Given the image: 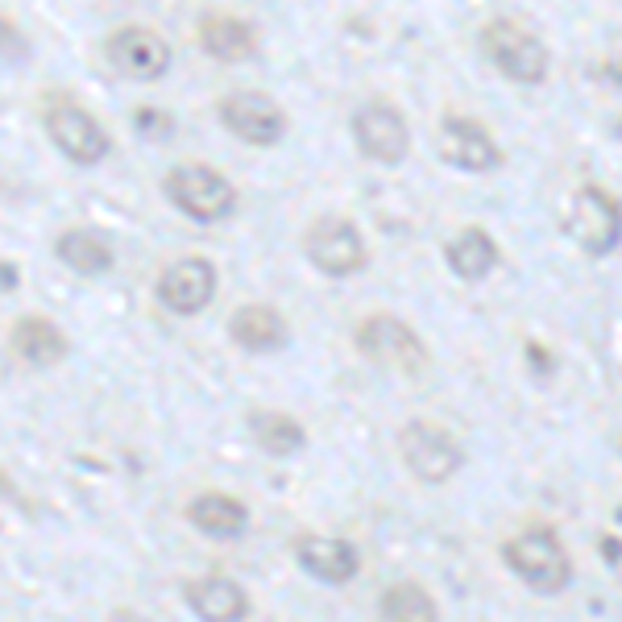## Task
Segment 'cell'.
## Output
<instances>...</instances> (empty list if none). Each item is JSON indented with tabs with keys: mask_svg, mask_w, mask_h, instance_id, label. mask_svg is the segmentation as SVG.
<instances>
[{
	"mask_svg": "<svg viewBox=\"0 0 622 622\" xmlns=\"http://www.w3.org/2000/svg\"><path fill=\"white\" fill-rule=\"evenodd\" d=\"M134 125L141 134H167V129H175V121H170L162 108H137Z\"/></svg>",
	"mask_w": 622,
	"mask_h": 622,
	"instance_id": "d4e9b609",
	"label": "cell"
},
{
	"mask_svg": "<svg viewBox=\"0 0 622 622\" xmlns=\"http://www.w3.org/2000/svg\"><path fill=\"white\" fill-rule=\"evenodd\" d=\"M353 141L369 162L398 167L411 154V125L395 100H365L353 112Z\"/></svg>",
	"mask_w": 622,
	"mask_h": 622,
	"instance_id": "9c48e42d",
	"label": "cell"
},
{
	"mask_svg": "<svg viewBox=\"0 0 622 622\" xmlns=\"http://www.w3.org/2000/svg\"><path fill=\"white\" fill-rule=\"evenodd\" d=\"M598 552H602V561H610V569H619V532L602 535V544H598Z\"/></svg>",
	"mask_w": 622,
	"mask_h": 622,
	"instance_id": "484cf974",
	"label": "cell"
},
{
	"mask_svg": "<svg viewBox=\"0 0 622 622\" xmlns=\"http://www.w3.org/2000/svg\"><path fill=\"white\" fill-rule=\"evenodd\" d=\"M42 129L50 137V146L62 154V158H71L76 167H96V162H105L108 150H112V137L108 129L96 117H91L88 108L76 105L71 96H46L42 105Z\"/></svg>",
	"mask_w": 622,
	"mask_h": 622,
	"instance_id": "277c9868",
	"label": "cell"
},
{
	"mask_svg": "<svg viewBox=\"0 0 622 622\" xmlns=\"http://www.w3.org/2000/svg\"><path fill=\"white\" fill-rule=\"evenodd\" d=\"M444 261H448V270H453L461 283H482L490 270H498L502 249L486 228L470 225V228H461L453 241L444 245Z\"/></svg>",
	"mask_w": 622,
	"mask_h": 622,
	"instance_id": "d6986e66",
	"label": "cell"
},
{
	"mask_svg": "<svg viewBox=\"0 0 622 622\" xmlns=\"http://www.w3.org/2000/svg\"><path fill=\"white\" fill-rule=\"evenodd\" d=\"M204 55L216 62H245L258 55V30L233 13H204L196 26Z\"/></svg>",
	"mask_w": 622,
	"mask_h": 622,
	"instance_id": "ac0fdd59",
	"label": "cell"
},
{
	"mask_svg": "<svg viewBox=\"0 0 622 622\" xmlns=\"http://www.w3.org/2000/svg\"><path fill=\"white\" fill-rule=\"evenodd\" d=\"M304 254L328 278H353L369 266L362 228L353 225L349 216H316L304 233Z\"/></svg>",
	"mask_w": 622,
	"mask_h": 622,
	"instance_id": "52a82bcc",
	"label": "cell"
},
{
	"mask_svg": "<svg viewBox=\"0 0 622 622\" xmlns=\"http://www.w3.org/2000/svg\"><path fill=\"white\" fill-rule=\"evenodd\" d=\"M162 196L179 208L182 216H191L199 225H213L225 216L237 213V187L225 170L208 167V162H179L167 170L162 179Z\"/></svg>",
	"mask_w": 622,
	"mask_h": 622,
	"instance_id": "3957f363",
	"label": "cell"
},
{
	"mask_svg": "<svg viewBox=\"0 0 622 622\" xmlns=\"http://www.w3.org/2000/svg\"><path fill=\"white\" fill-rule=\"evenodd\" d=\"M182 602L199 622H245L249 619V593L241 581L225 577V573H208V577H191L182 585Z\"/></svg>",
	"mask_w": 622,
	"mask_h": 622,
	"instance_id": "9a60e30c",
	"label": "cell"
},
{
	"mask_svg": "<svg viewBox=\"0 0 622 622\" xmlns=\"http://www.w3.org/2000/svg\"><path fill=\"white\" fill-rule=\"evenodd\" d=\"M382 619L386 622H441L436 598L419 581H395L382 593Z\"/></svg>",
	"mask_w": 622,
	"mask_h": 622,
	"instance_id": "603a6c76",
	"label": "cell"
},
{
	"mask_svg": "<svg viewBox=\"0 0 622 622\" xmlns=\"http://www.w3.org/2000/svg\"><path fill=\"white\" fill-rule=\"evenodd\" d=\"M619 220H622L619 199L610 196V191H602V187L585 182L577 196H573V204H569L564 228H569V237H573L590 258H606V254L619 249Z\"/></svg>",
	"mask_w": 622,
	"mask_h": 622,
	"instance_id": "8fae6325",
	"label": "cell"
},
{
	"mask_svg": "<svg viewBox=\"0 0 622 622\" xmlns=\"http://www.w3.org/2000/svg\"><path fill=\"white\" fill-rule=\"evenodd\" d=\"M154 299L175 316H199L216 299V266L208 258H179L154 278Z\"/></svg>",
	"mask_w": 622,
	"mask_h": 622,
	"instance_id": "4fadbf2b",
	"label": "cell"
},
{
	"mask_svg": "<svg viewBox=\"0 0 622 622\" xmlns=\"http://www.w3.org/2000/svg\"><path fill=\"white\" fill-rule=\"evenodd\" d=\"M55 258L67 266V270L76 274H108L117 266V254H112V241H108L105 233H96V228H62L59 237H55Z\"/></svg>",
	"mask_w": 622,
	"mask_h": 622,
	"instance_id": "ffe728a7",
	"label": "cell"
},
{
	"mask_svg": "<svg viewBox=\"0 0 622 622\" xmlns=\"http://www.w3.org/2000/svg\"><path fill=\"white\" fill-rule=\"evenodd\" d=\"M502 561L527 590L564 593L573 581V556L552 527H527L502 544Z\"/></svg>",
	"mask_w": 622,
	"mask_h": 622,
	"instance_id": "6da1fadb",
	"label": "cell"
},
{
	"mask_svg": "<svg viewBox=\"0 0 622 622\" xmlns=\"http://www.w3.org/2000/svg\"><path fill=\"white\" fill-rule=\"evenodd\" d=\"M249 436H254V444H258L261 453L295 456L304 453L307 427L295 415H287V411H254L249 415Z\"/></svg>",
	"mask_w": 622,
	"mask_h": 622,
	"instance_id": "7402d4cb",
	"label": "cell"
},
{
	"mask_svg": "<svg viewBox=\"0 0 622 622\" xmlns=\"http://www.w3.org/2000/svg\"><path fill=\"white\" fill-rule=\"evenodd\" d=\"M436 154L448 167L470 170V175H486V170L502 167V146L494 141V134L482 121L461 117V112H448L436 125Z\"/></svg>",
	"mask_w": 622,
	"mask_h": 622,
	"instance_id": "7c38bea8",
	"label": "cell"
},
{
	"mask_svg": "<svg viewBox=\"0 0 622 622\" xmlns=\"http://www.w3.org/2000/svg\"><path fill=\"white\" fill-rule=\"evenodd\" d=\"M290 552H295L299 569H307L324 585H349L357 577V569H362V552L349 540H340V535H319V532L295 535Z\"/></svg>",
	"mask_w": 622,
	"mask_h": 622,
	"instance_id": "5bb4252c",
	"label": "cell"
},
{
	"mask_svg": "<svg viewBox=\"0 0 622 622\" xmlns=\"http://www.w3.org/2000/svg\"><path fill=\"white\" fill-rule=\"evenodd\" d=\"M353 345L369 365H382V369H395V374H407V378H419L427 365H432V353H427V340L407 319L391 316V312H374L357 324L353 333Z\"/></svg>",
	"mask_w": 622,
	"mask_h": 622,
	"instance_id": "7a4b0ae2",
	"label": "cell"
},
{
	"mask_svg": "<svg viewBox=\"0 0 622 622\" xmlns=\"http://www.w3.org/2000/svg\"><path fill=\"white\" fill-rule=\"evenodd\" d=\"M0 498H4V502H26V498H21V490H17V482L4 470H0Z\"/></svg>",
	"mask_w": 622,
	"mask_h": 622,
	"instance_id": "4316f807",
	"label": "cell"
},
{
	"mask_svg": "<svg viewBox=\"0 0 622 622\" xmlns=\"http://www.w3.org/2000/svg\"><path fill=\"white\" fill-rule=\"evenodd\" d=\"M9 349H13L17 362H26L30 369H55V365L67 362L71 340H67V333L55 319L21 316L13 324V333H9Z\"/></svg>",
	"mask_w": 622,
	"mask_h": 622,
	"instance_id": "2e32d148",
	"label": "cell"
},
{
	"mask_svg": "<svg viewBox=\"0 0 622 622\" xmlns=\"http://www.w3.org/2000/svg\"><path fill=\"white\" fill-rule=\"evenodd\" d=\"M216 117L233 137H241L245 146L270 150L287 134V112L266 91H225L216 100Z\"/></svg>",
	"mask_w": 622,
	"mask_h": 622,
	"instance_id": "ba28073f",
	"label": "cell"
},
{
	"mask_svg": "<svg viewBox=\"0 0 622 622\" xmlns=\"http://www.w3.org/2000/svg\"><path fill=\"white\" fill-rule=\"evenodd\" d=\"M398 456H403L411 477L424 482V486L453 482L465 465V448L456 441V432H448L444 424H432V419H415L398 432Z\"/></svg>",
	"mask_w": 622,
	"mask_h": 622,
	"instance_id": "8992f818",
	"label": "cell"
},
{
	"mask_svg": "<svg viewBox=\"0 0 622 622\" xmlns=\"http://www.w3.org/2000/svg\"><path fill=\"white\" fill-rule=\"evenodd\" d=\"M0 55H4V59H26V55H30L26 33L17 30V26L4 13H0Z\"/></svg>",
	"mask_w": 622,
	"mask_h": 622,
	"instance_id": "cb8c5ba5",
	"label": "cell"
},
{
	"mask_svg": "<svg viewBox=\"0 0 622 622\" xmlns=\"http://www.w3.org/2000/svg\"><path fill=\"white\" fill-rule=\"evenodd\" d=\"M105 59L117 76L154 83V79H162L170 71V46L150 26H121V30H112L105 38Z\"/></svg>",
	"mask_w": 622,
	"mask_h": 622,
	"instance_id": "30bf717a",
	"label": "cell"
},
{
	"mask_svg": "<svg viewBox=\"0 0 622 622\" xmlns=\"http://www.w3.org/2000/svg\"><path fill=\"white\" fill-rule=\"evenodd\" d=\"M228 336L245 353H278L290 340V324L278 307L245 304L228 316Z\"/></svg>",
	"mask_w": 622,
	"mask_h": 622,
	"instance_id": "e0dca14e",
	"label": "cell"
},
{
	"mask_svg": "<svg viewBox=\"0 0 622 622\" xmlns=\"http://www.w3.org/2000/svg\"><path fill=\"white\" fill-rule=\"evenodd\" d=\"M482 50H486V59L498 67L502 76L523 83V88L544 83L547 67H552L547 46L523 21H511V17H490L482 26Z\"/></svg>",
	"mask_w": 622,
	"mask_h": 622,
	"instance_id": "5b68a950",
	"label": "cell"
},
{
	"mask_svg": "<svg viewBox=\"0 0 622 622\" xmlns=\"http://www.w3.org/2000/svg\"><path fill=\"white\" fill-rule=\"evenodd\" d=\"M187 523L204 535H241L245 523H249V506L233 494H220V490H208V494H196L187 502Z\"/></svg>",
	"mask_w": 622,
	"mask_h": 622,
	"instance_id": "44dd1931",
	"label": "cell"
}]
</instances>
